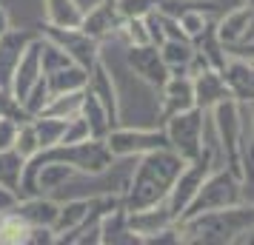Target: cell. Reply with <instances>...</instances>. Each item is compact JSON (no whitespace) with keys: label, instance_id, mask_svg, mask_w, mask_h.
I'll list each match as a JSON object with an SVG mask.
<instances>
[{"label":"cell","instance_id":"obj_1","mask_svg":"<svg viewBox=\"0 0 254 245\" xmlns=\"http://www.w3.org/2000/svg\"><path fill=\"white\" fill-rule=\"evenodd\" d=\"M186 160L177 157L172 148H154V151L140 154V163L128 180V188L123 191V208L140 211L157 205L169 197L177 174L183 171Z\"/></svg>","mask_w":254,"mask_h":245},{"label":"cell","instance_id":"obj_2","mask_svg":"<svg viewBox=\"0 0 254 245\" xmlns=\"http://www.w3.org/2000/svg\"><path fill=\"white\" fill-rule=\"evenodd\" d=\"M252 225H254L252 202H240V205L186 217V220L177 222V237H180V243H203V245L249 243L252 240Z\"/></svg>","mask_w":254,"mask_h":245},{"label":"cell","instance_id":"obj_3","mask_svg":"<svg viewBox=\"0 0 254 245\" xmlns=\"http://www.w3.org/2000/svg\"><path fill=\"white\" fill-rule=\"evenodd\" d=\"M240 202H252L249 194H246V186L231 174L229 168H211V171L203 177V183L197 186L194 197H191V202H189L186 211L180 214V220L194 217V214H203V211L240 205ZM180 220H177V222H180Z\"/></svg>","mask_w":254,"mask_h":245},{"label":"cell","instance_id":"obj_4","mask_svg":"<svg viewBox=\"0 0 254 245\" xmlns=\"http://www.w3.org/2000/svg\"><path fill=\"white\" fill-rule=\"evenodd\" d=\"M211 117H214V126H217V134H220V146H223V160H226L223 165L243 183L240 151L246 146V137H243L246 134V105L237 103L234 97H226L211 108Z\"/></svg>","mask_w":254,"mask_h":245},{"label":"cell","instance_id":"obj_5","mask_svg":"<svg viewBox=\"0 0 254 245\" xmlns=\"http://www.w3.org/2000/svg\"><path fill=\"white\" fill-rule=\"evenodd\" d=\"M160 126H163V131H166L169 148H172L177 157H183L186 163H191V160H197V157L203 154V148H206V140H203L206 111H200L197 105L172 114L169 120H163Z\"/></svg>","mask_w":254,"mask_h":245},{"label":"cell","instance_id":"obj_6","mask_svg":"<svg viewBox=\"0 0 254 245\" xmlns=\"http://www.w3.org/2000/svg\"><path fill=\"white\" fill-rule=\"evenodd\" d=\"M252 3H243L237 9L226 12V17H220L214 23V32H217V40L226 51V57L231 54V57L252 60Z\"/></svg>","mask_w":254,"mask_h":245},{"label":"cell","instance_id":"obj_7","mask_svg":"<svg viewBox=\"0 0 254 245\" xmlns=\"http://www.w3.org/2000/svg\"><path fill=\"white\" fill-rule=\"evenodd\" d=\"M214 168V160H211V148H203V154L197 157V160H191V163L183 165V171L177 174V180H174L172 191H169V197H166V205H169V211H172L174 222L180 220V214L186 211V205L191 202V197H194L197 186L203 183V177L208 174Z\"/></svg>","mask_w":254,"mask_h":245},{"label":"cell","instance_id":"obj_8","mask_svg":"<svg viewBox=\"0 0 254 245\" xmlns=\"http://www.w3.org/2000/svg\"><path fill=\"white\" fill-rule=\"evenodd\" d=\"M106 148L112 157H140L154 148H169L166 131L160 129H112L106 134Z\"/></svg>","mask_w":254,"mask_h":245},{"label":"cell","instance_id":"obj_9","mask_svg":"<svg viewBox=\"0 0 254 245\" xmlns=\"http://www.w3.org/2000/svg\"><path fill=\"white\" fill-rule=\"evenodd\" d=\"M40 35L46 37V40H52V43H58L83 69H92L94 60H100V43L94 37L83 35L80 29H63V26L40 23Z\"/></svg>","mask_w":254,"mask_h":245},{"label":"cell","instance_id":"obj_10","mask_svg":"<svg viewBox=\"0 0 254 245\" xmlns=\"http://www.w3.org/2000/svg\"><path fill=\"white\" fill-rule=\"evenodd\" d=\"M120 23H123V14L117 9V0H97L89 12H83L77 29L83 35L94 37L97 43H103L120 32Z\"/></svg>","mask_w":254,"mask_h":245},{"label":"cell","instance_id":"obj_11","mask_svg":"<svg viewBox=\"0 0 254 245\" xmlns=\"http://www.w3.org/2000/svg\"><path fill=\"white\" fill-rule=\"evenodd\" d=\"M126 63L140 80L149 83L151 89H157V92H160L163 83L169 80V69H166L157 46H151V43H146V46H128Z\"/></svg>","mask_w":254,"mask_h":245},{"label":"cell","instance_id":"obj_12","mask_svg":"<svg viewBox=\"0 0 254 245\" xmlns=\"http://www.w3.org/2000/svg\"><path fill=\"white\" fill-rule=\"evenodd\" d=\"M40 32L35 29H6L3 35H0V89H9V83H12V74H14V66H17V60L23 54V49L35 40Z\"/></svg>","mask_w":254,"mask_h":245},{"label":"cell","instance_id":"obj_13","mask_svg":"<svg viewBox=\"0 0 254 245\" xmlns=\"http://www.w3.org/2000/svg\"><path fill=\"white\" fill-rule=\"evenodd\" d=\"M220 77L226 83L229 94L243 105H252V97H254V66L252 60L246 57H226L223 69H220Z\"/></svg>","mask_w":254,"mask_h":245},{"label":"cell","instance_id":"obj_14","mask_svg":"<svg viewBox=\"0 0 254 245\" xmlns=\"http://www.w3.org/2000/svg\"><path fill=\"white\" fill-rule=\"evenodd\" d=\"M194 105V89L189 74H169V80L160 86V123L177 111H186Z\"/></svg>","mask_w":254,"mask_h":245},{"label":"cell","instance_id":"obj_15","mask_svg":"<svg viewBox=\"0 0 254 245\" xmlns=\"http://www.w3.org/2000/svg\"><path fill=\"white\" fill-rule=\"evenodd\" d=\"M86 92L94 94L100 103H103L106 114L112 123H120V103H117V92H115V80L106 69L103 60H94V66L89 69V80H86Z\"/></svg>","mask_w":254,"mask_h":245},{"label":"cell","instance_id":"obj_16","mask_svg":"<svg viewBox=\"0 0 254 245\" xmlns=\"http://www.w3.org/2000/svg\"><path fill=\"white\" fill-rule=\"evenodd\" d=\"M126 220H128V228L137 234L140 243H146L151 234L174 225V217H172V211H169V205H166V199L157 202V205H149V208L126 211Z\"/></svg>","mask_w":254,"mask_h":245},{"label":"cell","instance_id":"obj_17","mask_svg":"<svg viewBox=\"0 0 254 245\" xmlns=\"http://www.w3.org/2000/svg\"><path fill=\"white\" fill-rule=\"evenodd\" d=\"M191 89H194V105L200 108V111H206V114L220 103V100L231 97L217 69H203V71H197L194 77H191Z\"/></svg>","mask_w":254,"mask_h":245},{"label":"cell","instance_id":"obj_18","mask_svg":"<svg viewBox=\"0 0 254 245\" xmlns=\"http://www.w3.org/2000/svg\"><path fill=\"white\" fill-rule=\"evenodd\" d=\"M100 243H109V245H134V243H140L137 234L128 228L123 199L117 202L115 208H109L103 214V220H100Z\"/></svg>","mask_w":254,"mask_h":245},{"label":"cell","instance_id":"obj_19","mask_svg":"<svg viewBox=\"0 0 254 245\" xmlns=\"http://www.w3.org/2000/svg\"><path fill=\"white\" fill-rule=\"evenodd\" d=\"M60 205L55 199L43 197V194H35V197H20L17 205H14V214H20L29 225H43V228H52L55 220H58Z\"/></svg>","mask_w":254,"mask_h":245},{"label":"cell","instance_id":"obj_20","mask_svg":"<svg viewBox=\"0 0 254 245\" xmlns=\"http://www.w3.org/2000/svg\"><path fill=\"white\" fill-rule=\"evenodd\" d=\"M97 199L100 197H83V199H71V202H66V205H60L58 220H55V225H52V231H55V243L63 240L66 234L74 231V228L86 220V214L97 205Z\"/></svg>","mask_w":254,"mask_h":245},{"label":"cell","instance_id":"obj_21","mask_svg":"<svg viewBox=\"0 0 254 245\" xmlns=\"http://www.w3.org/2000/svg\"><path fill=\"white\" fill-rule=\"evenodd\" d=\"M80 117L86 120V126H89V137H92V140H106V134L115 129V123L109 120L103 103H100L94 94H89V92H83Z\"/></svg>","mask_w":254,"mask_h":245},{"label":"cell","instance_id":"obj_22","mask_svg":"<svg viewBox=\"0 0 254 245\" xmlns=\"http://www.w3.org/2000/svg\"><path fill=\"white\" fill-rule=\"evenodd\" d=\"M49 86V94H63V92H80L86 89V80H89V69H83L77 63H69L63 69L52 71V74H43Z\"/></svg>","mask_w":254,"mask_h":245},{"label":"cell","instance_id":"obj_23","mask_svg":"<svg viewBox=\"0 0 254 245\" xmlns=\"http://www.w3.org/2000/svg\"><path fill=\"white\" fill-rule=\"evenodd\" d=\"M157 51H160L169 74H186L191 54H194V46H191V40H163Z\"/></svg>","mask_w":254,"mask_h":245},{"label":"cell","instance_id":"obj_24","mask_svg":"<svg viewBox=\"0 0 254 245\" xmlns=\"http://www.w3.org/2000/svg\"><path fill=\"white\" fill-rule=\"evenodd\" d=\"M83 17V9L77 0H46V23L63 26V29H77Z\"/></svg>","mask_w":254,"mask_h":245},{"label":"cell","instance_id":"obj_25","mask_svg":"<svg viewBox=\"0 0 254 245\" xmlns=\"http://www.w3.org/2000/svg\"><path fill=\"white\" fill-rule=\"evenodd\" d=\"M69 120H66V117H49V114H35L32 117V129H35V137H37V143H40V148L58 146Z\"/></svg>","mask_w":254,"mask_h":245},{"label":"cell","instance_id":"obj_26","mask_svg":"<svg viewBox=\"0 0 254 245\" xmlns=\"http://www.w3.org/2000/svg\"><path fill=\"white\" fill-rule=\"evenodd\" d=\"M83 92L86 89H80V92H63V94H52L49 97V103L43 105V111L40 114H49V117H74L80 114V103H83Z\"/></svg>","mask_w":254,"mask_h":245},{"label":"cell","instance_id":"obj_27","mask_svg":"<svg viewBox=\"0 0 254 245\" xmlns=\"http://www.w3.org/2000/svg\"><path fill=\"white\" fill-rule=\"evenodd\" d=\"M29 222L20 217V214H14V211H9V214H3L0 217V245H20L29 240Z\"/></svg>","mask_w":254,"mask_h":245},{"label":"cell","instance_id":"obj_28","mask_svg":"<svg viewBox=\"0 0 254 245\" xmlns=\"http://www.w3.org/2000/svg\"><path fill=\"white\" fill-rule=\"evenodd\" d=\"M20 171H23V157L14 151V148H6L0 151V183L6 188L17 191L20 186Z\"/></svg>","mask_w":254,"mask_h":245},{"label":"cell","instance_id":"obj_29","mask_svg":"<svg viewBox=\"0 0 254 245\" xmlns=\"http://www.w3.org/2000/svg\"><path fill=\"white\" fill-rule=\"evenodd\" d=\"M117 35L126 37L128 46H146V43H149L146 17H143V14H134V17H123V23H120V32H117Z\"/></svg>","mask_w":254,"mask_h":245},{"label":"cell","instance_id":"obj_30","mask_svg":"<svg viewBox=\"0 0 254 245\" xmlns=\"http://www.w3.org/2000/svg\"><path fill=\"white\" fill-rule=\"evenodd\" d=\"M12 148L23 157V163L29 160V157H35V154L40 151V143H37V137H35L32 120H26V123H20V126H17V137H14Z\"/></svg>","mask_w":254,"mask_h":245},{"label":"cell","instance_id":"obj_31","mask_svg":"<svg viewBox=\"0 0 254 245\" xmlns=\"http://www.w3.org/2000/svg\"><path fill=\"white\" fill-rule=\"evenodd\" d=\"M49 97H52V94H49L46 77L40 74V77L35 80V86L29 89V94H26V100H23V108H26V111H29L32 117H35V114H40V111H43V105L49 103Z\"/></svg>","mask_w":254,"mask_h":245},{"label":"cell","instance_id":"obj_32","mask_svg":"<svg viewBox=\"0 0 254 245\" xmlns=\"http://www.w3.org/2000/svg\"><path fill=\"white\" fill-rule=\"evenodd\" d=\"M0 117H9V120H14V123H26V120H32V114L14 100L9 89H0Z\"/></svg>","mask_w":254,"mask_h":245},{"label":"cell","instance_id":"obj_33","mask_svg":"<svg viewBox=\"0 0 254 245\" xmlns=\"http://www.w3.org/2000/svg\"><path fill=\"white\" fill-rule=\"evenodd\" d=\"M17 126H20V123H14V120H9V117H0V151H6V148L14 146Z\"/></svg>","mask_w":254,"mask_h":245},{"label":"cell","instance_id":"obj_34","mask_svg":"<svg viewBox=\"0 0 254 245\" xmlns=\"http://www.w3.org/2000/svg\"><path fill=\"white\" fill-rule=\"evenodd\" d=\"M17 199H20L17 191H12V188H6L3 183H0V217H3V214H9V211H14Z\"/></svg>","mask_w":254,"mask_h":245}]
</instances>
